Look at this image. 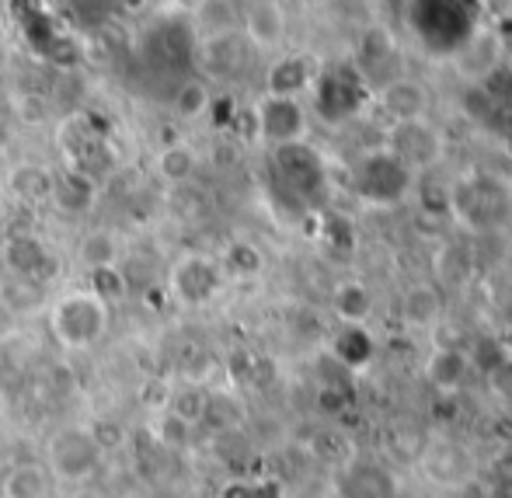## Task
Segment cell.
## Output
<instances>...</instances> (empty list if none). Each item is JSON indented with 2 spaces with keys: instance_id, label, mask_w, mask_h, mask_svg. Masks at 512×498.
I'll use <instances>...</instances> for the list:
<instances>
[{
  "instance_id": "cell-1",
  "label": "cell",
  "mask_w": 512,
  "mask_h": 498,
  "mask_svg": "<svg viewBox=\"0 0 512 498\" xmlns=\"http://www.w3.org/2000/svg\"><path fill=\"white\" fill-rule=\"evenodd\" d=\"M49 335L56 338V345L67 352H88L105 338L108 321H112V307L105 300H98L91 290L77 286V290L60 293L49 303Z\"/></svg>"
},
{
  "instance_id": "cell-2",
  "label": "cell",
  "mask_w": 512,
  "mask_h": 498,
  "mask_svg": "<svg viewBox=\"0 0 512 498\" xmlns=\"http://www.w3.org/2000/svg\"><path fill=\"white\" fill-rule=\"evenodd\" d=\"M105 460V443L95 425H63L46 443V471L60 485H84L98 474Z\"/></svg>"
},
{
  "instance_id": "cell-3",
  "label": "cell",
  "mask_w": 512,
  "mask_h": 498,
  "mask_svg": "<svg viewBox=\"0 0 512 498\" xmlns=\"http://www.w3.org/2000/svg\"><path fill=\"white\" fill-rule=\"evenodd\" d=\"M450 209L467 230L488 234V230H499L506 223L509 189L492 175H467L460 182H453Z\"/></svg>"
},
{
  "instance_id": "cell-4",
  "label": "cell",
  "mask_w": 512,
  "mask_h": 498,
  "mask_svg": "<svg viewBox=\"0 0 512 498\" xmlns=\"http://www.w3.org/2000/svg\"><path fill=\"white\" fill-rule=\"evenodd\" d=\"M227 286V276L220 269V258L203 255V251H185L168 269V293L182 307H206L209 300L220 297Z\"/></svg>"
},
{
  "instance_id": "cell-5",
  "label": "cell",
  "mask_w": 512,
  "mask_h": 498,
  "mask_svg": "<svg viewBox=\"0 0 512 498\" xmlns=\"http://www.w3.org/2000/svg\"><path fill=\"white\" fill-rule=\"evenodd\" d=\"M251 122H255V136L262 143H269L272 150L307 143L310 133V115L300 98L262 95L258 105L251 108Z\"/></svg>"
},
{
  "instance_id": "cell-6",
  "label": "cell",
  "mask_w": 512,
  "mask_h": 498,
  "mask_svg": "<svg viewBox=\"0 0 512 498\" xmlns=\"http://www.w3.org/2000/svg\"><path fill=\"white\" fill-rule=\"evenodd\" d=\"M335 498H405V481L391 464L356 453L335 471Z\"/></svg>"
},
{
  "instance_id": "cell-7",
  "label": "cell",
  "mask_w": 512,
  "mask_h": 498,
  "mask_svg": "<svg viewBox=\"0 0 512 498\" xmlns=\"http://www.w3.org/2000/svg\"><path fill=\"white\" fill-rule=\"evenodd\" d=\"M502 56H506V42L495 28H474L460 39L457 49H450V63L457 77L474 88V84H488L502 70Z\"/></svg>"
},
{
  "instance_id": "cell-8",
  "label": "cell",
  "mask_w": 512,
  "mask_h": 498,
  "mask_svg": "<svg viewBox=\"0 0 512 498\" xmlns=\"http://www.w3.org/2000/svg\"><path fill=\"white\" fill-rule=\"evenodd\" d=\"M384 150L398 157L411 175H415V171H429L443 161V133H439L429 119L394 122V126L387 129V147Z\"/></svg>"
},
{
  "instance_id": "cell-9",
  "label": "cell",
  "mask_w": 512,
  "mask_h": 498,
  "mask_svg": "<svg viewBox=\"0 0 512 498\" xmlns=\"http://www.w3.org/2000/svg\"><path fill=\"white\" fill-rule=\"evenodd\" d=\"M0 262L11 272L18 283H46L56 272V258L49 251V244L39 234H28V230H14L0 241Z\"/></svg>"
},
{
  "instance_id": "cell-10",
  "label": "cell",
  "mask_w": 512,
  "mask_h": 498,
  "mask_svg": "<svg viewBox=\"0 0 512 498\" xmlns=\"http://www.w3.org/2000/svg\"><path fill=\"white\" fill-rule=\"evenodd\" d=\"M411 185V171L387 150H373L370 157H363L359 164V192L373 202H398L405 199Z\"/></svg>"
},
{
  "instance_id": "cell-11",
  "label": "cell",
  "mask_w": 512,
  "mask_h": 498,
  "mask_svg": "<svg viewBox=\"0 0 512 498\" xmlns=\"http://www.w3.org/2000/svg\"><path fill=\"white\" fill-rule=\"evenodd\" d=\"M418 467H422V474L429 478V485H436V488H464L467 481H474V471H478L471 450L460 443H450V439L432 443L429 450L422 453Z\"/></svg>"
},
{
  "instance_id": "cell-12",
  "label": "cell",
  "mask_w": 512,
  "mask_h": 498,
  "mask_svg": "<svg viewBox=\"0 0 512 498\" xmlns=\"http://www.w3.org/2000/svg\"><path fill=\"white\" fill-rule=\"evenodd\" d=\"M377 105L391 119V126L394 122H418V119H429L432 95L418 77H391L377 91Z\"/></svg>"
},
{
  "instance_id": "cell-13",
  "label": "cell",
  "mask_w": 512,
  "mask_h": 498,
  "mask_svg": "<svg viewBox=\"0 0 512 498\" xmlns=\"http://www.w3.org/2000/svg\"><path fill=\"white\" fill-rule=\"evenodd\" d=\"M471 370H474V359L464 349H457V345H436L425 356L422 366L425 384L436 394H443V398H457L467 387V380H471Z\"/></svg>"
},
{
  "instance_id": "cell-14",
  "label": "cell",
  "mask_w": 512,
  "mask_h": 498,
  "mask_svg": "<svg viewBox=\"0 0 512 498\" xmlns=\"http://www.w3.org/2000/svg\"><path fill=\"white\" fill-rule=\"evenodd\" d=\"M241 32L251 49H276L286 39V11L279 0H251L241 11Z\"/></svg>"
},
{
  "instance_id": "cell-15",
  "label": "cell",
  "mask_w": 512,
  "mask_h": 498,
  "mask_svg": "<svg viewBox=\"0 0 512 498\" xmlns=\"http://www.w3.org/2000/svg\"><path fill=\"white\" fill-rule=\"evenodd\" d=\"M276 168L283 175V182L300 196H310L314 189L324 185V164L307 143H293V147L276 150Z\"/></svg>"
},
{
  "instance_id": "cell-16",
  "label": "cell",
  "mask_w": 512,
  "mask_h": 498,
  "mask_svg": "<svg viewBox=\"0 0 512 498\" xmlns=\"http://www.w3.org/2000/svg\"><path fill=\"white\" fill-rule=\"evenodd\" d=\"M446 314V300L443 290L436 283H411L405 293H401V321L415 331H429L443 321Z\"/></svg>"
},
{
  "instance_id": "cell-17",
  "label": "cell",
  "mask_w": 512,
  "mask_h": 498,
  "mask_svg": "<svg viewBox=\"0 0 512 498\" xmlns=\"http://www.w3.org/2000/svg\"><path fill=\"white\" fill-rule=\"evenodd\" d=\"M244 53L248 42L241 35H213V39L196 42V60L209 77H230L244 67Z\"/></svg>"
},
{
  "instance_id": "cell-18",
  "label": "cell",
  "mask_w": 512,
  "mask_h": 498,
  "mask_svg": "<svg viewBox=\"0 0 512 498\" xmlns=\"http://www.w3.org/2000/svg\"><path fill=\"white\" fill-rule=\"evenodd\" d=\"M95 196H98V182L91 175L77 168H63V171H53V192H49V202L63 213H88L95 206Z\"/></svg>"
},
{
  "instance_id": "cell-19",
  "label": "cell",
  "mask_w": 512,
  "mask_h": 498,
  "mask_svg": "<svg viewBox=\"0 0 512 498\" xmlns=\"http://www.w3.org/2000/svg\"><path fill=\"white\" fill-rule=\"evenodd\" d=\"M314 84V67H310L307 56H279L276 63L265 74V95H279V98H300L304 91Z\"/></svg>"
},
{
  "instance_id": "cell-20",
  "label": "cell",
  "mask_w": 512,
  "mask_h": 498,
  "mask_svg": "<svg viewBox=\"0 0 512 498\" xmlns=\"http://www.w3.org/2000/svg\"><path fill=\"white\" fill-rule=\"evenodd\" d=\"M373 307H377L373 290L366 283H359V279H345V283H338L335 293H331V310H335L342 324H359V328H366V321L373 317Z\"/></svg>"
},
{
  "instance_id": "cell-21",
  "label": "cell",
  "mask_w": 512,
  "mask_h": 498,
  "mask_svg": "<svg viewBox=\"0 0 512 498\" xmlns=\"http://www.w3.org/2000/svg\"><path fill=\"white\" fill-rule=\"evenodd\" d=\"M154 171H157V178L168 185L192 182L199 171V150L189 147V143H164L154 157Z\"/></svg>"
},
{
  "instance_id": "cell-22",
  "label": "cell",
  "mask_w": 512,
  "mask_h": 498,
  "mask_svg": "<svg viewBox=\"0 0 512 498\" xmlns=\"http://www.w3.org/2000/svg\"><path fill=\"white\" fill-rule=\"evenodd\" d=\"M331 356H335V363L342 366V370H359V366H366L373 359V338L366 328H359V324H342L338 328V335L331 338Z\"/></svg>"
},
{
  "instance_id": "cell-23",
  "label": "cell",
  "mask_w": 512,
  "mask_h": 498,
  "mask_svg": "<svg viewBox=\"0 0 512 498\" xmlns=\"http://www.w3.org/2000/svg\"><path fill=\"white\" fill-rule=\"evenodd\" d=\"M122 255V241L115 230L108 227H95L77 241V262L84 265V272L102 269V265H119Z\"/></svg>"
},
{
  "instance_id": "cell-24",
  "label": "cell",
  "mask_w": 512,
  "mask_h": 498,
  "mask_svg": "<svg viewBox=\"0 0 512 498\" xmlns=\"http://www.w3.org/2000/svg\"><path fill=\"white\" fill-rule=\"evenodd\" d=\"M7 189H11L21 202H49V192H53V171L42 168V164L21 161L7 171Z\"/></svg>"
},
{
  "instance_id": "cell-25",
  "label": "cell",
  "mask_w": 512,
  "mask_h": 498,
  "mask_svg": "<svg viewBox=\"0 0 512 498\" xmlns=\"http://www.w3.org/2000/svg\"><path fill=\"white\" fill-rule=\"evenodd\" d=\"M53 485L46 464H18L4 478V498H53Z\"/></svg>"
},
{
  "instance_id": "cell-26",
  "label": "cell",
  "mask_w": 512,
  "mask_h": 498,
  "mask_svg": "<svg viewBox=\"0 0 512 498\" xmlns=\"http://www.w3.org/2000/svg\"><path fill=\"white\" fill-rule=\"evenodd\" d=\"M171 105H175L178 119L199 122V119H206V115L213 112L216 98H213V88H209L206 77H189V81L178 84L175 101H171Z\"/></svg>"
},
{
  "instance_id": "cell-27",
  "label": "cell",
  "mask_w": 512,
  "mask_h": 498,
  "mask_svg": "<svg viewBox=\"0 0 512 498\" xmlns=\"http://www.w3.org/2000/svg\"><path fill=\"white\" fill-rule=\"evenodd\" d=\"M244 422V401L237 394H227V391H206V408H203V418L199 425L213 432H230Z\"/></svg>"
},
{
  "instance_id": "cell-28",
  "label": "cell",
  "mask_w": 512,
  "mask_h": 498,
  "mask_svg": "<svg viewBox=\"0 0 512 498\" xmlns=\"http://www.w3.org/2000/svg\"><path fill=\"white\" fill-rule=\"evenodd\" d=\"M220 269L227 279H255L265 269V255L258 244L251 241H230L220 258Z\"/></svg>"
},
{
  "instance_id": "cell-29",
  "label": "cell",
  "mask_w": 512,
  "mask_h": 498,
  "mask_svg": "<svg viewBox=\"0 0 512 498\" xmlns=\"http://www.w3.org/2000/svg\"><path fill=\"white\" fill-rule=\"evenodd\" d=\"M196 28H203V39L234 35L241 28V11L234 0H203L196 11Z\"/></svg>"
},
{
  "instance_id": "cell-30",
  "label": "cell",
  "mask_w": 512,
  "mask_h": 498,
  "mask_svg": "<svg viewBox=\"0 0 512 498\" xmlns=\"http://www.w3.org/2000/svg\"><path fill=\"white\" fill-rule=\"evenodd\" d=\"M84 290H91L98 300H105L112 307V303H122L129 297V276L122 272V265H102V269L88 272Z\"/></svg>"
},
{
  "instance_id": "cell-31",
  "label": "cell",
  "mask_w": 512,
  "mask_h": 498,
  "mask_svg": "<svg viewBox=\"0 0 512 498\" xmlns=\"http://www.w3.org/2000/svg\"><path fill=\"white\" fill-rule=\"evenodd\" d=\"M310 453H314L317 460H328V464L342 467V464H349V460L356 457V446L349 443V436H345L342 429H335V425H324V429L314 432V439H310Z\"/></svg>"
},
{
  "instance_id": "cell-32",
  "label": "cell",
  "mask_w": 512,
  "mask_h": 498,
  "mask_svg": "<svg viewBox=\"0 0 512 498\" xmlns=\"http://www.w3.org/2000/svg\"><path fill=\"white\" fill-rule=\"evenodd\" d=\"M317 98H321V112L328 115L331 122L345 119V115L352 112V84L349 77H338V74H328L321 77V91H317Z\"/></svg>"
},
{
  "instance_id": "cell-33",
  "label": "cell",
  "mask_w": 512,
  "mask_h": 498,
  "mask_svg": "<svg viewBox=\"0 0 512 498\" xmlns=\"http://www.w3.org/2000/svg\"><path fill=\"white\" fill-rule=\"evenodd\" d=\"M154 436L164 450H185V446L196 439V422H189V418L164 408L161 415L154 418Z\"/></svg>"
},
{
  "instance_id": "cell-34",
  "label": "cell",
  "mask_w": 512,
  "mask_h": 498,
  "mask_svg": "<svg viewBox=\"0 0 512 498\" xmlns=\"http://www.w3.org/2000/svg\"><path fill=\"white\" fill-rule=\"evenodd\" d=\"M356 53H359V63H363L366 70L380 67V63H387L394 56V35L387 32L384 25H370L363 35H359Z\"/></svg>"
},
{
  "instance_id": "cell-35",
  "label": "cell",
  "mask_w": 512,
  "mask_h": 498,
  "mask_svg": "<svg viewBox=\"0 0 512 498\" xmlns=\"http://www.w3.org/2000/svg\"><path fill=\"white\" fill-rule=\"evenodd\" d=\"M70 498H112V495H108L102 485H95V481H84V485H74Z\"/></svg>"
},
{
  "instance_id": "cell-36",
  "label": "cell",
  "mask_w": 512,
  "mask_h": 498,
  "mask_svg": "<svg viewBox=\"0 0 512 498\" xmlns=\"http://www.w3.org/2000/svg\"><path fill=\"white\" fill-rule=\"evenodd\" d=\"M119 7H122L126 14H140L143 7H147V0H119Z\"/></svg>"
},
{
  "instance_id": "cell-37",
  "label": "cell",
  "mask_w": 512,
  "mask_h": 498,
  "mask_svg": "<svg viewBox=\"0 0 512 498\" xmlns=\"http://www.w3.org/2000/svg\"><path fill=\"white\" fill-rule=\"evenodd\" d=\"M314 4H328V0H314Z\"/></svg>"
}]
</instances>
